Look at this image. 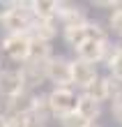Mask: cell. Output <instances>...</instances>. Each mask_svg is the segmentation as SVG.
Wrapping results in <instances>:
<instances>
[{
    "instance_id": "obj_26",
    "label": "cell",
    "mask_w": 122,
    "mask_h": 127,
    "mask_svg": "<svg viewBox=\"0 0 122 127\" xmlns=\"http://www.w3.org/2000/svg\"><path fill=\"white\" fill-rule=\"evenodd\" d=\"M0 127H9V125H7V116L5 113H0Z\"/></svg>"
},
{
    "instance_id": "obj_28",
    "label": "cell",
    "mask_w": 122,
    "mask_h": 127,
    "mask_svg": "<svg viewBox=\"0 0 122 127\" xmlns=\"http://www.w3.org/2000/svg\"><path fill=\"white\" fill-rule=\"evenodd\" d=\"M0 102H2V97H0Z\"/></svg>"
},
{
    "instance_id": "obj_3",
    "label": "cell",
    "mask_w": 122,
    "mask_h": 127,
    "mask_svg": "<svg viewBox=\"0 0 122 127\" xmlns=\"http://www.w3.org/2000/svg\"><path fill=\"white\" fill-rule=\"evenodd\" d=\"M49 102H51V111L55 118H62L67 113H74L76 104H78V95L72 88H53L49 93Z\"/></svg>"
},
{
    "instance_id": "obj_9",
    "label": "cell",
    "mask_w": 122,
    "mask_h": 127,
    "mask_svg": "<svg viewBox=\"0 0 122 127\" xmlns=\"http://www.w3.org/2000/svg\"><path fill=\"white\" fill-rule=\"evenodd\" d=\"M32 102H35V93H21L12 99H5V116H28L32 113Z\"/></svg>"
},
{
    "instance_id": "obj_27",
    "label": "cell",
    "mask_w": 122,
    "mask_h": 127,
    "mask_svg": "<svg viewBox=\"0 0 122 127\" xmlns=\"http://www.w3.org/2000/svg\"><path fill=\"white\" fill-rule=\"evenodd\" d=\"M88 127H101V125H97V123H90V125H88Z\"/></svg>"
},
{
    "instance_id": "obj_18",
    "label": "cell",
    "mask_w": 122,
    "mask_h": 127,
    "mask_svg": "<svg viewBox=\"0 0 122 127\" xmlns=\"http://www.w3.org/2000/svg\"><path fill=\"white\" fill-rule=\"evenodd\" d=\"M85 30H88V42H108V35H106V30H104L99 23L88 21Z\"/></svg>"
},
{
    "instance_id": "obj_7",
    "label": "cell",
    "mask_w": 122,
    "mask_h": 127,
    "mask_svg": "<svg viewBox=\"0 0 122 127\" xmlns=\"http://www.w3.org/2000/svg\"><path fill=\"white\" fill-rule=\"evenodd\" d=\"M58 19H60V23H62L65 28H78V26H85L88 23L85 12H83L78 5H74V2H60Z\"/></svg>"
},
{
    "instance_id": "obj_12",
    "label": "cell",
    "mask_w": 122,
    "mask_h": 127,
    "mask_svg": "<svg viewBox=\"0 0 122 127\" xmlns=\"http://www.w3.org/2000/svg\"><path fill=\"white\" fill-rule=\"evenodd\" d=\"M58 0H32V14L37 21H55L58 19Z\"/></svg>"
},
{
    "instance_id": "obj_6",
    "label": "cell",
    "mask_w": 122,
    "mask_h": 127,
    "mask_svg": "<svg viewBox=\"0 0 122 127\" xmlns=\"http://www.w3.org/2000/svg\"><path fill=\"white\" fill-rule=\"evenodd\" d=\"M49 63H23L21 65V74H23V81H25V88L30 90V88H37L42 86L44 81H49Z\"/></svg>"
},
{
    "instance_id": "obj_13",
    "label": "cell",
    "mask_w": 122,
    "mask_h": 127,
    "mask_svg": "<svg viewBox=\"0 0 122 127\" xmlns=\"http://www.w3.org/2000/svg\"><path fill=\"white\" fill-rule=\"evenodd\" d=\"M28 35L37 42H49L51 44V39L58 35V26H55V21H37L35 19V23H32Z\"/></svg>"
},
{
    "instance_id": "obj_16",
    "label": "cell",
    "mask_w": 122,
    "mask_h": 127,
    "mask_svg": "<svg viewBox=\"0 0 122 127\" xmlns=\"http://www.w3.org/2000/svg\"><path fill=\"white\" fill-rule=\"evenodd\" d=\"M85 26H88V23H85ZM85 26H78V28H65V42L69 44L74 51L88 42V30H85Z\"/></svg>"
},
{
    "instance_id": "obj_8",
    "label": "cell",
    "mask_w": 122,
    "mask_h": 127,
    "mask_svg": "<svg viewBox=\"0 0 122 127\" xmlns=\"http://www.w3.org/2000/svg\"><path fill=\"white\" fill-rule=\"evenodd\" d=\"M99 76L97 74V67L90 65V63H83V60H72V86H78V88H85L92 83V81Z\"/></svg>"
},
{
    "instance_id": "obj_17",
    "label": "cell",
    "mask_w": 122,
    "mask_h": 127,
    "mask_svg": "<svg viewBox=\"0 0 122 127\" xmlns=\"http://www.w3.org/2000/svg\"><path fill=\"white\" fill-rule=\"evenodd\" d=\"M32 113L44 118L49 123V118H53V111H51V102H49V95H35V102H32Z\"/></svg>"
},
{
    "instance_id": "obj_15",
    "label": "cell",
    "mask_w": 122,
    "mask_h": 127,
    "mask_svg": "<svg viewBox=\"0 0 122 127\" xmlns=\"http://www.w3.org/2000/svg\"><path fill=\"white\" fill-rule=\"evenodd\" d=\"M51 58H53L51 44H49V42H37V39H32L28 60H30V63H46V60H51Z\"/></svg>"
},
{
    "instance_id": "obj_24",
    "label": "cell",
    "mask_w": 122,
    "mask_h": 127,
    "mask_svg": "<svg viewBox=\"0 0 122 127\" xmlns=\"http://www.w3.org/2000/svg\"><path fill=\"white\" fill-rule=\"evenodd\" d=\"M111 111H113V116H115V120H120V123H122V97L113 99V106H111Z\"/></svg>"
},
{
    "instance_id": "obj_19",
    "label": "cell",
    "mask_w": 122,
    "mask_h": 127,
    "mask_svg": "<svg viewBox=\"0 0 122 127\" xmlns=\"http://www.w3.org/2000/svg\"><path fill=\"white\" fill-rule=\"evenodd\" d=\"M60 120V127H88L90 123L85 120L83 116H78L74 111V113H67V116H62V118H58Z\"/></svg>"
},
{
    "instance_id": "obj_11",
    "label": "cell",
    "mask_w": 122,
    "mask_h": 127,
    "mask_svg": "<svg viewBox=\"0 0 122 127\" xmlns=\"http://www.w3.org/2000/svg\"><path fill=\"white\" fill-rule=\"evenodd\" d=\"M76 113L83 116L88 123H95L99 113H101V104H99L97 99H92V97H88L85 93L78 95V104H76Z\"/></svg>"
},
{
    "instance_id": "obj_23",
    "label": "cell",
    "mask_w": 122,
    "mask_h": 127,
    "mask_svg": "<svg viewBox=\"0 0 122 127\" xmlns=\"http://www.w3.org/2000/svg\"><path fill=\"white\" fill-rule=\"evenodd\" d=\"M9 127H25V116H7Z\"/></svg>"
},
{
    "instance_id": "obj_21",
    "label": "cell",
    "mask_w": 122,
    "mask_h": 127,
    "mask_svg": "<svg viewBox=\"0 0 122 127\" xmlns=\"http://www.w3.org/2000/svg\"><path fill=\"white\" fill-rule=\"evenodd\" d=\"M111 28H113V32H118L122 37V5L111 14Z\"/></svg>"
},
{
    "instance_id": "obj_5",
    "label": "cell",
    "mask_w": 122,
    "mask_h": 127,
    "mask_svg": "<svg viewBox=\"0 0 122 127\" xmlns=\"http://www.w3.org/2000/svg\"><path fill=\"white\" fill-rule=\"evenodd\" d=\"M49 81L55 88H69L72 86V60L62 56H53L49 63Z\"/></svg>"
},
{
    "instance_id": "obj_22",
    "label": "cell",
    "mask_w": 122,
    "mask_h": 127,
    "mask_svg": "<svg viewBox=\"0 0 122 127\" xmlns=\"http://www.w3.org/2000/svg\"><path fill=\"white\" fill-rule=\"evenodd\" d=\"M25 127H46V120L35 116V113H28L25 116Z\"/></svg>"
},
{
    "instance_id": "obj_14",
    "label": "cell",
    "mask_w": 122,
    "mask_h": 127,
    "mask_svg": "<svg viewBox=\"0 0 122 127\" xmlns=\"http://www.w3.org/2000/svg\"><path fill=\"white\" fill-rule=\"evenodd\" d=\"M88 97H92V99H97L99 104L101 102H106V99H111V88H108V79H101V76H97L92 83H90L85 90Z\"/></svg>"
},
{
    "instance_id": "obj_20",
    "label": "cell",
    "mask_w": 122,
    "mask_h": 127,
    "mask_svg": "<svg viewBox=\"0 0 122 127\" xmlns=\"http://www.w3.org/2000/svg\"><path fill=\"white\" fill-rule=\"evenodd\" d=\"M108 69H111V76L122 83V53H120V49H115V56L108 60Z\"/></svg>"
},
{
    "instance_id": "obj_4",
    "label": "cell",
    "mask_w": 122,
    "mask_h": 127,
    "mask_svg": "<svg viewBox=\"0 0 122 127\" xmlns=\"http://www.w3.org/2000/svg\"><path fill=\"white\" fill-rule=\"evenodd\" d=\"M25 81H23V74L21 69H2L0 74V97L5 99H12L21 93H25Z\"/></svg>"
},
{
    "instance_id": "obj_25",
    "label": "cell",
    "mask_w": 122,
    "mask_h": 127,
    "mask_svg": "<svg viewBox=\"0 0 122 127\" xmlns=\"http://www.w3.org/2000/svg\"><path fill=\"white\" fill-rule=\"evenodd\" d=\"M9 9H12V2H2V0H0V21H5V16L9 14Z\"/></svg>"
},
{
    "instance_id": "obj_10",
    "label": "cell",
    "mask_w": 122,
    "mask_h": 127,
    "mask_svg": "<svg viewBox=\"0 0 122 127\" xmlns=\"http://www.w3.org/2000/svg\"><path fill=\"white\" fill-rule=\"evenodd\" d=\"M108 46H111L108 42H85L83 46L76 49V56H78V60H83V63L95 65L99 60H106Z\"/></svg>"
},
{
    "instance_id": "obj_1",
    "label": "cell",
    "mask_w": 122,
    "mask_h": 127,
    "mask_svg": "<svg viewBox=\"0 0 122 127\" xmlns=\"http://www.w3.org/2000/svg\"><path fill=\"white\" fill-rule=\"evenodd\" d=\"M35 23V14H32V2H19L12 0V9L5 16L2 26L7 28V35H16V32H30V28Z\"/></svg>"
},
{
    "instance_id": "obj_2",
    "label": "cell",
    "mask_w": 122,
    "mask_h": 127,
    "mask_svg": "<svg viewBox=\"0 0 122 127\" xmlns=\"http://www.w3.org/2000/svg\"><path fill=\"white\" fill-rule=\"evenodd\" d=\"M30 46H32V37L28 32H16V35H5L2 39V51L12 58L14 63H28Z\"/></svg>"
}]
</instances>
